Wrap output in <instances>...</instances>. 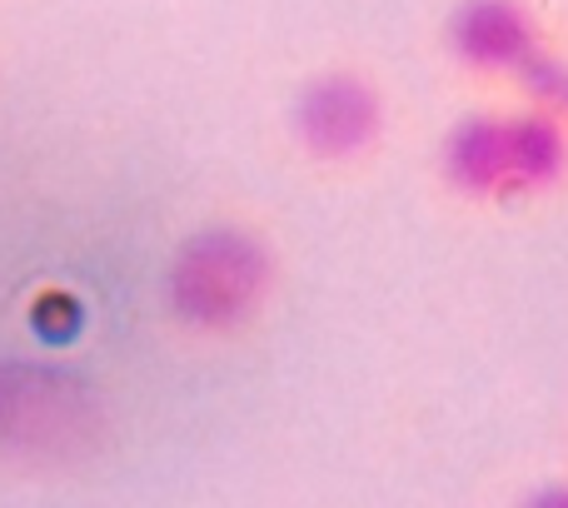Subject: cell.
I'll use <instances>...</instances> for the list:
<instances>
[{
	"label": "cell",
	"mask_w": 568,
	"mask_h": 508,
	"mask_svg": "<svg viewBox=\"0 0 568 508\" xmlns=\"http://www.w3.org/2000/svg\"><path fill=\"white\" fill-rule=\"evenodd\" d=\"M85 394L50 364H0V454H65L85 429Z\"/></svg>",
	"instance_id": "obj_3"
},
{
	"label": "cell",
	"mask_w": 568,
	"mask_h": 508,
	"mask_svg": "<svg viewBox=\"0 0 568 508\" xmlns=\"http://www.w3.org/2000/svg\"><path fill=\"white\" fill-rule=\"evenodd\" d=\"M389 135L384 85L359 65H324L294 90L290 140L320 170H354L379 155Z\"/></svg>",
	"instance_id": "obj_2"
},
{
	"label": "cell",
	"mask_w": 568,
	"mask_h": 508,
	"mask_svg": "<svg viewBox=\"0 0 568 508\" xmlns=\"http://www.w3.org/2000/svg\"><path fill=\"white\" fill-rule=\"evenodd\" d=\"M554 110L568 120V75H564V85H559V100H554Z\"/></svg>",
	"instance_id": "obj_7"
},
{
	"label": "cell",
	"mask_w": 568,
	"mask_h": 508,
	"mask_svg": "<svg viewBox=\"0 0 568 508\" xmlns=\"http://www.w3.org/2000/svg\"><path fill=\"white\" fill-rule=\"evenodd\" d=\"M439 185L464 205H509V140L504 110H469L439 135Z\"/></svg>",
	"instance_id": "obj_5"
},
{
	"label": "cell",
	"mask_w": 568,
	"mask_h": 508,
	"mask_svg": "<svg viewBox=\"0 0 568 508\" xmlns=\"http://www.w3.org/2000/svg\"><path fill=\"white\" fill-rule=\"evenodd\" d=\"M439 35L449 65L484 85H509L514 70L549 40L529 0H454Z\"/></svg>",
	"instance_id": "obj_4"
},
{
	"label": "cell",
	"mask_w": 568,
	"mask_h": 508,
	"mask_svg": "<svg viewBox=\"0 0 568 508\" xmlns=\"http://www.w3.org/2000/svg\"><path fill=\"white\" fill-rule=\"evenodd\" d=\"M509 140V205L544 200L568 180V120L554 105H514L504 110Z\"/></svg>",
	"instance_id": "obj_6"
},
{
	"label": "cell",
	"mask_w": 568,
	"mask_h": 508,
	"mask_svg": "<svg viewBox=\"0 0 568 508\" xmlns=\"http://www.w3.org/2000/svg\"><path fill=\"white\" fill-rule=\"evenodd\" d=\"M275 294V250L240 220H215L180 240L165 270V304L180 329L200 339L245 334Z\"/></svg>",
	"instance_id": "obj_1"
}]
</instances>
